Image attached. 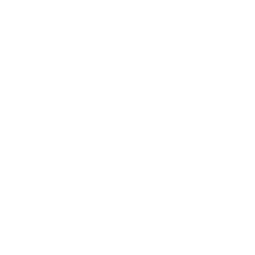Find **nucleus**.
Returning <instances> with one entry per match:
<instances>
[]
</instances>
